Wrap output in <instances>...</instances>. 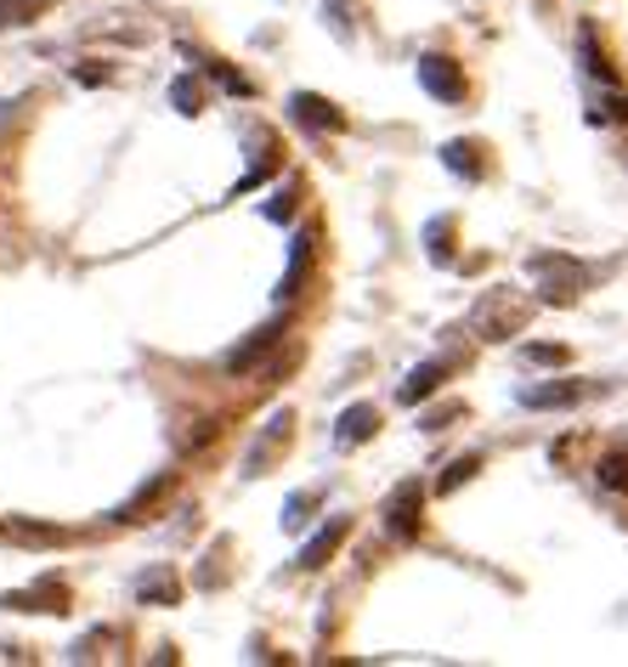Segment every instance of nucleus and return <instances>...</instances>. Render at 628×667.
<instances>
[{
	"label": "nucleus",
	"mask_w": 628,
	"mask_h": 667,
	"mask_svg": "<svg viewBox=\"0 0 628 667\" xmlns=\"http://www.w3.org/2000/svg\"><path fill=\"white\" fill-rule=\"evenodd\" d=\"M526 323H533V300H521L515 289H487L470 306V334L487 346L515 340V334H526Z\"/></svg>",
	"instance_id": "f257e3e1"
},
{
	"label": "nucleus",
	"mask_w": 628,
	"mask_h": 667,
	"mask_svg": "<svg viewBox=\"0 0 628 667\" xmlns=\"http://www.w3.org/2000/svg\"><path fill=\"white\" fill-rule=\"evenodd\" d=\"M533 278H538V300L544 306H572V300L589 289V266L572 255H533Z\"/></svg>",
	"instance_id": "f03ea898"
},
{
	"label": "nucleus",
	"mask_w": 628,
	"mask_h": 667,
	"mask_svg": "<svg viewBox=\"0 0 628 667\" xmlns=\"http://www.w3.org/2000/svg\"><path fill=\"white\" fill-rule=\"evenodd\" d=\"M419 520H425V481L408 476V481H396L391 498H385V531L396 543H408V538H419Z\"/></svg>",
	"instance_id": "7ed1b4c3"
},
{
	"label": "nucleus",
	"mask_w": 628,
	"mask_h": 667,
	"mask_svg": "<svg viewBox=\"0 0 628 667\" xmlns=\"http://www.w3.org/2000/svg\"><path fill=\"white\" fill-rule=\"evenodd\" d=\"M414 74H419V85L431 91L437 103H458V96H465V74H458V62L442 57V51H425L414 62Z\"/></svg>",
	"instance_id": "20e7f679"
},
{
	"label": "nucleus",
	"mask_w": 628,
	"mask_h": 667,
	"mask_svg": "<svg viewBox=\"0 0 628 667\" xmlns=\"http://www.w3.org/2000/svg\"><path fill=\"white\" fill-rule=\"evenodd\" d=\"M312 255H317V232L301 226L289 244V266H283V283H278V306H289V300H301L306 278H312Z\"/></svg>",
	"instance_id": "39448f33"
},
{
	"label": "nucleus",
	"mask_w": 628,
	"mask_h": 667,
	"mask_svg": "<svg viewBox=\"0 0 628 667\" xmlns=\"http://www.w3.org/2000/svg\"><path fill=\"white\" fill-rule=\"evenodd\" d=\"M278 346H283V328H278V323H267V328H255L244 346L226 351V356H221V368H226V374H255L260 362H267V356L278 351Z\"/></svg>",
	"instance_id": "423d86ee"
},
{
	"label": "nucleus",
	"mask_w": 628,
	"mask_h": 667,
	"mask_svg": "<svg viewBox=\"0 0 628 667\" xmlns=\"http://www.w3.org/2000/svg\"><path fill=\"white\" fill-rule=\"evenodd\" d=\"M289 436H294V413L283 408V413H272L267 419V430H260V442L249 447V464H244V476H267V464L289 447Z\"/></svg>",
	"instance_id": "0eeeda50"
},
{
	"label": "nucleus",
	"mask_w": 628,
	"mask_h": 667,
	"mask_svg": "<svg viewBox=\"0 0 628 667\" xmlns=\"http://www.w3.org/2000/svg\"><path fill=\"white\" fill-rule=\"evenodd\" d=\"M0 606H7V611H46V617H62V611H69V588H62L57 577H40L35 588L7 594Z\"/></svg>",
	"instance_id": "6e6552de"
},
{
	"label": "nucleus",
	"mask_w": 628,
	"mask_h": 667,
	"mask_svg": "<svg viewBox=\"0 0 628 667\" xmlns=\"http://www.w3.org/2000/svg\"><path fill=\"white\" fill-rule=\"evenodd\" d=\"M289 114L301 119L306 130H346V114L328 103V96H317V91H294L289 96Z\"/></svg>",
	"instance_id": "1a4fd4ad"
},
{
	"label": "nucleus",
	"mask_w": 628,
	"mask_h": 667,
	"mask_svg": "<svg viewBox=\"0 0 628 667\" xmlns=\"http://www.w3.org/2000/svg\"><path fill=\"white\" fill-rule=\"evenodd\" d=\"M374 430H380V408L374 402H351L335 419V447H362V442H374Z\"/></svg>",
	"instance_id": "9d476101"
},
{
	"label": "nucleus",
	"mask_w": 628,
	"mask_h": 667,
	"mask_svg": "<svg viewBox=\"0 0 628 667\" xmlns=\"http://www.w3.org/2000/svg\"><path fill=\"white\" fill-rule=\"evenodd\" d=\"M351 538V520L346 515H335V520H328L323 531H317V538L301 549V560H294V565H301V572H317V565H328V560H335V549Z\"/></svg>",
	"instance_id": "9b49d317"
},
{
	"label": "nucleus",
	"mask_w": 628,
	"mask_h": 667,
	"mask_svg": "<svg viewBox=\"0 0 628 667\" xmlns=\"http://www.w3.org/2000/svg\"><path fill=\"white\" fill-rule=\"evenodd\" d=\"M583 396H589V385H578V379H549V385H526L521 408H572Z\"/></svg>",
	"instance_id": "f8f14e48"
},
{
	"label": "nucleus",
	"mask_w": 628,
	"mask_h": 667,
	"mask_svg": "<svg viewBox=\"0 0 628 667\" xmlns=\"http://www.w3.org/2000/svg\"><path fill=\"white\" fill-rule=\"evenodd\" d=\"M447 374H453V362H447V356H437V362H419V368L403 379V390H396V396H403V402L414 408V402H425V396H437Z\"/></svg>",
	"instance_id": "ddd939ff"
},
{
	"label": "nucleus",
	"mask_w": 628,
	"mask_h": 667,
	"mask_svg": "<svg viewBox=\"0 0 628 667\" xmlns=\"http://www.w3.org/2000/svg\"><path fill=\"white\" fill-rule=\"evenodd\" d=\"M46 12H51V0H0V35H7V28H28Z\"/></svg>",
	"instance_id": "4468645a"
},
{
	"label": "nucleus",
	"mask_w": 628,
	"mask_h": 667,
	"mask_svg": "<svg viewBox=\"0 0 628 667\" xmlns=\"http://www.w3.org/2000/svg\"><path fill=\"white\" fill-rule=\"evenodd\" d=\"M476 153H481L476 142H447V148H442V159H447V171H453V176L481 182V159H476Z\"/></svg>",
	"instance_id": "2eb2a0df"
},
{
	"label": "nucleus",
	"mask_w": 628,
	"mask_h": 667,
	"mask_svg": "<svg viewBox=\"0 0 628 667\" xmlns=\"http://www.w3.org/2000/svg\"><path fill=\"white\" fill-rule=\"evenodd\" d=\"M594 476H601V487H606V492L628 498V453H606L601 464H594Z\"/></svg>",
	"instance_id": "dca6fc26"
},
{
	"label": "nucleus",
	"mask_w": 628,
	"mask_h": 667,
	"mask_svg": "<svg viewBox=\"0 0 628 667\" xmlns=\"http://www.w3.org/2000/svg\"><path fill=\"white\" fill-rule=\"evenodd\" d=\"M137 594H142V599H153V606H176V599H182V583H176L171 572H153V577H142V583H137Z\"/></svg>",
	"instance_id": "f3484780"
},
{
	"label": "nucleus",
	"mask_w": 628,
	"mask_h": 667,
	"mask_svg": "<svg viewBox=\"0 0 628 667\" xmlns=\"http://www.w3.org/2000/svg\"><path fill=\"white\" fill-rule=\"evenodd\" d=\"M171 103H176V114H187V119H193V114H205V91L193 85V74H182V80L171 85Z\"/></svg>",
	"instance_id": "a211bd4d"
},
{
	"label": "nucleus",
	"mask_w": 628,
	"mask_h": 667,
	"mask_svg": "<svg viewBox=\"0 0 628 667\" xmlns=\"http://www.w3.org/2000/svg\"><path fill=\"white\" fill-rule=\"evenodd\" d=\"M476 470H481V458H476V453H470V458H453V464H447V476L437 481V492H458V487H465Z\"/></svg>",
	"instance_id": "6ab92c4d"
},
{
	"label": "nucleus",
	"mask_w": 628,
	"mask_h": 667,
	"mask_svg": "<svg viewBox=\"0 0 628 667\" xmlns=\"http://www.w3.org/2000/svg\"><path fill=\"white\" fill-rule=\"evenodd\" d=\"M521 362H533V368H560V362H567V346H521Z\"/></svg>",
	"instance_id": "aec40b11"
},
{
	"label": "nucleus",
	"mask_w": 628,
	"mask_h": 667,
	"mask_svg": "<svg viewBox=\"0 0 628 667\" xmlns=\"http://www.w3.org/2000/svg\"><path fill=\"white\" fill-rule=\"evenodd\" d=\"M7 531H12V538H23V543H62V531H57V526H28V520H12Z\"/></svg>",
	"instance_id": "412c9836"
},
{
	"label": "nucleus",
	"mask_w": 628,
	"mask_h": 667,
	"mask_svg": "<svg viewBox=\"0 0 628 667\" xmlns=\"http://www.w3.org/2000/svg\"><path fill=\"white\" fill-rule=\"evenodd\" d=\"M578 46H583V69H589V74H601V80H612V62H606L601 51H594V28H583Z\"/></svg>",
	"instance_id": "4be33fe9"
},
{
	"label": "nucleus",
	"mask_w": 628,
	"mask_h": 667,
	"mask_svg": "<svg viewBox=\"0 0 628 667\" xmlns=\"http://www.w3.org/2000/svg\"><path fill=\"white\" fill-rule=\"evenodd\" d=\"M317 504V492H294L289 504H283V531H294V526H306V510Z\"/></svg>",
	"instance_id": "5701e85b"
},
{
	"label": "nucleus",
	"mask_w": 628,
	"mask_h": 667,
	"mask_svg": "<svg viewBox=\"0 0 628 667\" xmlns=\"http://www.w3.org/2000/svg\"><path fill=\"white\" fill-rule=\"evenodd\" d=\"M205 69H210V74H216L226 91H239V96H255V85H249L244 74H233V69H226V62H210V57H205Z\"/></svg>",
	"instance_id": "b1692460"
},
{
	"label": "nucleus",
	"mask_w": 628,
	"mask_h": 667,
	"mask_svg": "<svg viewBox=\"0 0 628 667\" xmlns=\"http://www.w3.org/2000/svg\"><path fill=\"white\" fill-rule=\"evenodd\" d=\"M447 232H453L447 221H431V260H437V266H447V260H453V249H447Z\"/></svg>",
	"instance_id": "393cba45"
},
{
	"label": "nucleus",
	"mask_w": 628,
	"mask_h": 667,
	"mask_svg": "<svg viewBox=\"0 0 628 667\" xmlns=\"http://www.w3.org/2000/svg\"><path fill=\"white\" fill-rule=\"evenodd\" d=\"M458 413H465V408H458V402H447V408H437V413H425V430H447Z\"/></svg>",
	"instance_id": "a878e982"
},
{
	"label": "nucleus",
	"mask_w": 628,
	"mask_h": 667,
	"mask_svg": "<svg viewBox=\"0 0 628 667\" xmlns=\"http://www.w3.org/2000/svg\"><path fill=\"white\" fill-rule=\"evenodd\" d=\"M74 80H85V85H108L114 74H108V69H91V62H85V69H74Z\"/></svg>",
	"instance_id": "bb28decb"
},
{
	"label": "nucleus",
	"mask_w": 628,
	"mask_h": 667,
	"mask_svg": "<svg viewBox=\"0 0 628 667\" xmlns=\"http://www.w3.org/2000/svg\"><path fill=\"white\" fill-rule=\"evenodd\" d=\"M617 114H623V119H628V103H617Z\"/></svg>",
	"instance_id": "cd10ccee"
}]
</instances>
